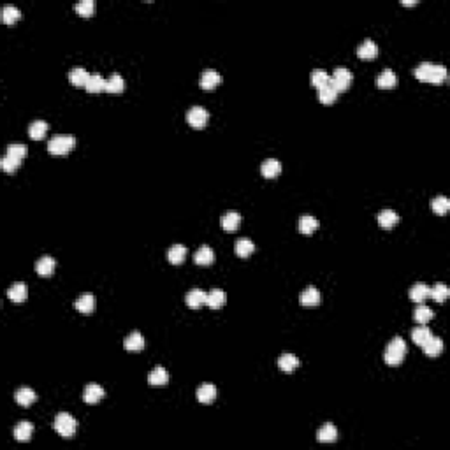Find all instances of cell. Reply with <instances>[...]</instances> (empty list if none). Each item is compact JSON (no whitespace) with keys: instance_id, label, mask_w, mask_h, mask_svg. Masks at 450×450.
Segmentation results:
<instances>
[{"instance_id":"bcb514c9","label":"cell","mask_w":450,"mask_h":450,"mask_svg":"<svg viewBox=\"0 0 450 450\" xmlns=\"http://www.w3.org/2000/svg\"><path fill=\"white\" fill-rule=\"evenodd\" d=\"M25 153H27L25 145H19V143H14V145H9V146H7V153H6V155H11V157L18 158V160H23Z\"/></svg>"},{"instance_id":"7402d4cb","label":"cell","mask_w":450,"mask_h":450,"mask_svg":"<svg viewBox=\"0 0 450 450\" xmlns=\"http://www.w3.org/2000/svg\"><path fill=\"white\" fill-rule=\"evenodd\" d=\"M399 222V215L394 209H382L378 213V224H380L384 229H390Z\"/></svg>"},{"instance_id":"5b68a950","label":"cell","mask_w":450,"mask_h":450,"mask_svg":"<svg viewBox=\"0 0 450 450\" xmlns=\"http://www.w3.org/2000/svg\"><path fill=\"white\" fill-rule=\"evenodd\" d=\"M352 79H353L352 70H348L346 67H336V69L333 70V74H330V83H333L334 88L338 91H343L348 88Z\"/></svg>"},{"instance_id":"ab89813d","label":"cell","mask_w":450,"mask_h":450,"mask_svg":"<svg viewBox=\"0 0 450 450\" xmlns=\"http://www.w3.org/2000/svg\"><path fill=\"white\" fill-rule=\"evenodd\" d=\"M431 208L436 215H445L450 209V201L445 195H436L431 201Z\"/></svg>"},{"instance_id":"83f0119b","label":"cell","mask_w":450,"mask_h":450,"mask_svg":"<svg viewBox=\"0 0 450 450\" xmlns=\"http://www.w3.org/2000/svg\"><path fill=\"white\" fill-rule=\"evenodd\" d=\"M338 93H340V91L334 88V85L330 81L327 83V85L322 86V88H318V99H320L322 104H330V102H334L338 97Z\"/></svg>"},{"instance_id":"f546056e","label":"cell","mask_w":450,"mask_h":450,"mask_svg":"<svg viewBox=\"0 0 450 450\" xmlns=\"http://www.w3.org/2000/svg\"><path fill=\"white\" fill-rule=\"evenodd\" d=\"M225 292L222 289H211V292H208V301H206V304L209 306V308L217 310L220 308V306L225 304Z\"/></svg>"},{"instance_id":"6da1fadb","label":"cell","mask_w":450,"mask_h":450,"mask_svg":"<svg viewBox=\"0 0 450 450\" xmlns=\"http://www.w3.org/2000/svg\"><path fill=\"white\" fill-rule=\"evenodd\" d=\"M415 76L420 81L425 83H441L447 79V69L441 63H433V62H422L415 67Z\"/></svg>"},{"instance_id":"7bdbcfd3","label":"cell","mask_w":450,"mask_h":450,"mask_svg":"<svg viewBox=\"0 0 450 450\" xmlns=\"http://www.w3.org/2000/svg\"><path fill=\"white\" fill-rule=\"evenodd\" d=\"M329 81H330V76L327 74V70L315 69L312 73V83H313V86H317V88H322V86L327 85Z\"/></svg>"},{"instance_id":"44dd1931","label":"cell","mask_w":450,"mask_h":450,"mask_svg":"<svg viewBox=\"0 0 450 450\" xmlns=\"http://www.w3.org/2000/svg\"><path fill=\"white\" fill-rule=\"evenodd\" d=\"M317 440L320 441V443H333V441L338 440V429L334 428L333 424L322 425L317 433Z\"/></svg>"},{"instance_id":"d6a6232c","label":"cell","mask_w":450,"mask_h":450,"mask_svg":"<svg viewBox=\"0 0 450 450\" xmlns=\"http://www.w3.org/2000/svg\"><path fill=\"white\" fill-rule=\"evenodd\" d=\"M429 297V285L425 283H415L410 289V299L415 302H424Z\"/></svg>"},{"instance_id":"4dcf8cb0","label":"cell","mask_w":450,"mask_h":450,"mask_svg":"<svg viewBox=\"0 0 450 450\" xmlns=\"http://www.w3.org/2000/svg\"><path fill=\"white\" fill-rule=\"evenodd\" d=\"M167 380H169V375H167L165 368H162V366L153 368L150 371V375H148V384L150 385H164V384H167Z\"/></svg>"},{"instance_id":"d6986e66","label":"cell","mask_w":450,"mask_h":450,"mask_svg":"<svg viewBox=\"0 0 450 450\" xmlns=\"http://www.w3.org/2000/svg\"><path fill=\"white\" fill-rule=\"evenodd\" d=\"M55 266H57L55 258L50 257V255H44V257H41L37 262H35V271H37L41 276H50V274H53Z\"/></svg>"},{"instance_id":"3957f363","label":"cell","mask_w":450,"mask_h":450,"mask_svg":"<svg viewBox=\"0 0 450 450\" xmlns=\"http://www.w3.org/2000/svg\"><path fill=\"white\" fill-rule=\"evenodd\" d=\"M76 137L69 134H57L48 141V151L51 155H65L74 148Z\"/></svg>"},{"instance_id":"d4e9b609","label":"cell","mask_w":450,"mask_h":450,"mask_svg":"<svg viewBox=\"0 0 450 450\" xmlns=\"http://www.w3.org/2000/svg\"><path fill=\"white\" fill-rule=\"evenodd\" d=\"M35 397H37V396H35V392L30 387H21V389H18L14 392L16 403L21 405V406H30L35 401Z\"/></svg>"},{"instance_id":"8992f818","label":"cell","mask_w":450,"mask_h":450,"mask_svg":"<svg viewBox=\"0 0 450 450\" xmlns=\"http://www.w3.org/2000/svg\"><path fill=\"white\" fill-rule=\"evenodd\" d=\"M208 120H209V113L206 107L192 106L188 111H186V122H188L194 129H202V127L208 123Z\"/></svg>"},{"instance_id":"f35d334b","label":"cell","mask_w":450,"mask_h":450,"mask_svg":"<svg viewBox=\"0 0 450 450\" xmlns=\"http://www.w3.org/2000/svg\"><path fill=\"white\" fill-rule=\"evenodd\" d=\"M413 318H415L419 324H425L433 318V310L429 306H425L424 302H419L415 310H413Z\"/></svg>"},{"instance_id":"4316f807","label":"cell","mask_w":450,"mask_h":450,"mask_svg":"<svg viewBox=\"0 0 450 450\" xmlns=\"http://www.w3.org/2000/svg\"><path fill=\"white\" fill-rule=\"evenodd\" d=\"M431 336H433L431 329H429L428 325H424V324H420V325H417V327L412 329V340H413V343H417L419 346L424 345Z\"/></svg>"},{"instance_id":"603a6c76","label":"cell","mask_w":450,"mask_h":450,"mask_svg":"<svg viewBox=\"0 0 450 450\" xmlns=\"http://www.w3.org/2000/svg\"><path fill=\"white\" fill-rule=\"evenodd\" d=\"M422 348H424L425 356L436 357V356H440L441 350H443V341H441V338H438V336H431L424 345H422Z\"/></svg>"},{"instance_id":"484cf974","label":"cell","mask_w":450,"mask_h":450,"mask_svg":"<svg viewBox=\"0 0 450 450\" xmlns=\"http://www.w3.org/2000/svg\"><path fill=\"white\" fill-rule=\"evenodd\" d=\"M215 397H217V387H215L213 384H202L201 387L197 389V399L201 401V403L208 405Z\"/></svg>"},{"instance_id":"4fadbf2b","label":"cell","mask_w":450,"mask_h":450,"mask_svg":"<svg viewBox=\"0 0 450 450\" xmlns=\"http://www.w3.org/2000/svg\"><path fill=\"white\" fill-rule=\"evenodd\" d=\"M123 346H125V350H129V352L143 350L145 348V336H143L141 333H137V330H134V333H130L129 336L123 340Z\"/></svg>"},{"instance_id":"f6af8a7d","label":"cell","mask_w":450,"mask_h":450,"mask_svg":"<svg viewBox=\"0 0 450 450\" xmlns=\"http://www.w3.org/2000/svg\"><path fill=\"white\" fill-rule=\"evenodd\" d=\"M74 7L81 16H91L95 11V2L93 0H79V2H76Z\"/></svg>"},{"instance_id":"5bb4252c","label":"cell","mask_w":450,"mask_h":450,"mask_svg":"<svg viewBox=\"0 0 450 450\" xmlns=\"http://www.w3.org/2000/svg\"><path fill=\"white\" fill-rule=\"evenodd\" d=\"M299 301H301V304H304V306H315L320 302V292H318L317 287L310 285L301 292Z\"/></svg>"},{"instance_id":"52a82bcc","label":"cell","mask_w":450,"mask_h":450,"mask_svg":"<svg viewBox=\"0 0 450 450\" xmlns=\"http://www.w3.org/2000/svg\"><path fill=\"white\" fill-rule=\"evenodd\" d=\"M104 387L99 384H88L85 387V390H83V399H85V403L88 405H95L99 403V401L104 397Z\"/></svg>"},{"instance_id":"9c48e42d","label":"cell","mask_w":450,"mask_h":450,"mask_svg":"<svg viewBox=\"0 0 450 450\" xmlns=\"http://www.w3.org/2000/svg\"><path fill=\"white\" fill-rule=\"evenodd\" d=\"M185 301L190 308H201V306L206 304V301H208V292H204L202 289H192L186 292Z\"/></svg>"},{"instance_id":"8fae6325","label":"cell","mask_w":450,"mask_h":450,"mask_svg":"<svg viewBox=\"0 0 450 450\" xmlns=\"http://www.w3.org/2000/svg\"><path fill=\"white\" fill-rule=\"evenodd\" d=\"M74 306H76V310H78L79 313H85V315H88V313L93 312V308H95V297H93V294H91V292L81 294V296L76 299Z\"/></svg>"},{"instance_id":"ac0fdd59","label":"cell","mask_w":450,"mask_h":450,"mask_svg":"<svg viewBox=\"0 0 450 450\" xmlns=\"http://www.w3.org/2000/svg\"><path fill=\"white\" fill-rule=\"evenodd\" d=\"M69 79L76 86H86V83L90 79V73L85 67H74V69L69 70Z\"/></svg>"},{"instance_id":"7a4b0ae2","label":"cell","mask_w":450,"mask_h":450,"mask_svg":"<svg viewBox=\"0 0 450 450\" xmlns=\"http://www.w3.org/2000/svg\"><path fill=\"white\" fill-rule=\"evenodd\" d=\"M406 356V341L401 336H396L389 341L387 348L384 352V359L389 366L401 364Z\"/></svg>"},{"instance_id":"ba28073f","label":"cell","mask_w":450,"mask_h":450,"mask_svg":"<svg viewBox=\"0 0 450 450\" xmlns=\"http://www.w3.org/2000/svg\"><path fill=\"white\" fill-rule=\"evenodd\" d=\"M220 81H222V76L218 74L215 69L202 70L201 79H199V83H201V88H204V90H213L217 85H220Z\"/></svg>"},{"instance_id":"7c38bea8","label":"cell","mask_w":450,"mask_h":450,"mask_svg":"<svg viewBox=\"0 0 450 450\" xmlns=\"http://www.w3.org/2000/svg\"><path fill=\"white\" fill-rule=\"evenodd\" d=\"M357 55L361 58H366V60H371L378 55V46L373 39H364L359 46H357Z\"/></svg>"},{"instance_id":"ee69618b","label":"cell","mask_w":450,"mask_h":450,"mask_svg":"<svg viewBox=\"0 0 450 450\" xmlns=\"http://www.w3.org/2000/svg\"><path fill=\"white\" fill-rule=\"evenodd\" d=\"M19 164H21V160L11 157V155H4L2 160H0V167H2V171H6V173H14L19 167Z\"/></svg>"},{"instance_id":"1f68e13d","label":"cell","mask_w":450,"mask_h":450,"mask_svg":"<svg viewBox=\"0 0 450 450\" xmlns=\"http://www.w3.org/2000/svg\"><path fill=\"white\" fill-rule=\"evenodd\" d=\"M240 222H241V215L238 213V211H227L224 217H222L220 224L225 230H236Z\"/></svg>"},{"instance_id":"e575fe53","label":"cell","mask_w":450,"mask_h":450,"mask_svg":"<svg viewBox=\"0 0 450 450\" xmlns=\"http://www.w3.org/2000/svg\"><path fill=\"white\" fill-rule=\"evenodd\" d=\"M234 250H236V253L240 257H248L250 253H253L255 245H253V241L248 240V238H240V240L236 241V245H234Z\"/></svg>"},{"instance_id":"9a60e30c","label":"cell","mask_w":450,"mask_h":450,"mask_svg":"<svg viewBox=\"0 0 450 450\" xmlns=\"http://www.w3.org/2000/svg\"><path fill=\"white\" fill-rule=\"evenodd\" d=\"M376 85L380 88H394L397 85V74L392 69H384L376 78Z\"/></svg>"},{"instance_id":"cb8c5ba5","label":"cell","mask_w":450,"mask_h":450,"mask_svg":"<svg viewBox=\"0 0 450 450\" xmlns=\"http://www.w3.org/2000/svg\"><path fill=\"white\" fill-rule=\"evenodd\" d=\"M185 257H186V246L180 245V243H176V245H173L167 250V260H169L171 264H181V262L185 260Z\"/></svg>"},{"instance_id":"ffe728a7","label":"cell","mask_w":450,"mask_h":450,"mask_svg":"<svg viewBox=\"0 0 450 450\" xmlns=\"http://www.w3.org/2000/svg\"><path fill=\"white\" fill-rule=\"evenodd\" d=\"M280 171H281V164H280V160H276V158H266L260 165V173H262V176H266V178L278 176Z\"/></svg>"},{"instance_id":"30bf717a","label":"cell","mask_w":450,"mask_h":450,"mask_svg":"<svg viewBox=\"0 0 450 450\" xmlns=\"http://www.w3.org/2000/svg\"><path fill=\"white\" fill-rule=\"evenodd\" d=\"M32 433H34V424L29 420H19L13 429L14 440L18 441H29L32 438Z\"/></svg>"},{"instance_id":"60d3db41","label":"cell","mask_w":450,"mask_h":450,"mask_svg":"<svg viewBox=\"0 0 450 450\" xmlns=\"http://www.w3.org/2000/svg\"><path fill=\"white\" fill-rule=\"evenodd\" d=\"M429 297H433L436 302H443L448 297V287L443 283H436L435 287H429Z\"/></svg>"},{"instance_id":"b9f144b4","label":"cell","mask_w":450,"mask_h":450,"mask_svg":"<svg viewBox=\"0 0 450 450\" xmlns=\"http://www.w3.org/2000/svg\"><path fill=\"white\" fill-rule=\"evenodd\" d=\"M19 9L16 6H13V4H6V6L2 7V21L4 23H14L16 19L19 18Z\"/></svg>"},{"instance_id":"74e56055","label":"cell","mask_w":450,"mask_h":450,"mask_svg":"<svg viewBox=\"0 0 450 450\" xmlns=\"http://www.w3.org/2000/svg\"><path fill=\"white\" fill-rule=\"evenodd\" d=\"M7 297H9L11 301H14V302L25 301V297H27V287H25V283H14V285H11L9 290H7Z\"/></svg>"},{"instance_id":"7dc6e473","label":"cell","mask_w":450,"mask_h":450,"mask_svg":"<svg viewBox=\"0 0 450 450\" xmlns=\"http://www.w3.org/2000/svg\"><path fill=\"white\" fill-rule=\"evenodd\" d=\"M403 4L405 6H413V4H417L415 0H403Z\"/></svg>"},{"instance_id":"836d02e7","label":"cell","mask_w":450,"mask_h":450,"mask_svg":"<svg viewBox=\"0 0 450 450\" xmlns=\"http://www.w3.org/2000/svg\"><path fill=\"white\" fill-rule=\"evenodd\" d=\"M123 88H125V81L118 73H113L106 79V90L111 91V93H120Z\"/></svg>"},{"instance_id":"2e32d148","label":"cell","mask_w":450,"mask_h":450,"mask_svg":"<svg viewBox=\"0 0 450 450\" xmlns=\"http://www.w3.org/2000/svg\"><path fill=\"white\" fill-rule=\"evenodd\" d=\"M194 260H195V264H199V266H208L215 260V252L208 245H202V246H199L197 252L194 253Z\"/></svg>"},{"instance_id":"e0dca14e","label":"cell","mask_w":450,"mask_h":450,"mask_svg":"<svg viewBox=\"0 0 450 450\" xmlns=\"http://www.w3.org/2000/svg\"><path fill=\"white\" fill-rule=\"evenodd\" d=\"M299 366V357H296L294 353H281L280 357H278V368L281 369V371L285 373H290L294 371V369Z\"/></svg>"},{"instance_id":"8d00e7d4","label":"cell","mask_w":450,"mask_h":450,"mask_svg":"<svg viewBox=\"0 0 450 450\" xmlns=\"http://www.w3.org/2000/svg\"><path fill=\"white\" fill-rule=\"evenodd\" d=\"M48 132V123L44 120H35L29 125V135L32 139H42Z\"/></svg>"},{"instance_id":"d590c367","label":"cell","mask_w":450,"mask_h":450,"mask_svg":"<svg viewBox=\"0 0 450 450\" xmlns=\"http://www.w3.org/2000/svg\"><path fill=\"white\" fill-rule=\"evenodd\" d=\"M317 227H318V220L315 217H312V215H302V217L299 218V230L302 234L315 232Z\"/></svg>"},{"instance_id":"277c9868","label":"cell","mask_w":450,"mask_h":450,"mask_svg":"<svg viewBox=\"0 0 450 450\" xmlns=\"http://www.w3.org/2000/svg\"><path fill=\"white\" fill-rule=\"evenodd\" d=\"M53 428L62 438H73L76 435V429H78V422H76V419L70 413L62 412L55 417Z\"/></svg>"},{"instance_id":"f1b7e54d","label":"cell","mask_w":450,"mask_h":450,"mask_svg":"<svg viewBox=\"0 0 450 450\" xmlns=\"http://www.w3.org/2000/svg\"><path fill=\"white\" fill-rule=\"evenodd\" d=\"M85 88L88 90L90 93H97V91L106 90V79H104V76L99 74V73L90 74V79H88V83H86Z\"/></svg>"}]
</instances>
